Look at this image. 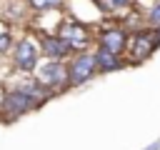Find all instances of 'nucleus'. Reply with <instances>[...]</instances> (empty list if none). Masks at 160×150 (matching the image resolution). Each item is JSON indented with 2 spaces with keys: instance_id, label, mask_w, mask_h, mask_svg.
Here are the masks:
<instances>
[{
  "instance_id": "nucleus-1",
  "label": "nucleus",
  "mask_w": 160,
  "mask_h": 150,
  "mask_svg": "<svg viewBox=\"0 0 160 150\" xmlns=\"http://www.w3.org/2000/svg\"><path fill=\"white\" fill-rule=\"evenodd\" d=\"M32 78L42 85V88H48L52 95L55 92H62V90H68L70 88V75H68V62H55V60H42L38 68H35V72H32Z\"/></svg>"
},
{
  "instance_id": "nucleus-2",
  "label": "nucleus",
  "mask_w": 160,
  "mask_h": 150,
  "mask_svg": "<svg viewBox=\"0 0 160 150\" xmlns=\"http://www.w3.org/2000/svg\"><path fill=\"white\" fill-rule=\"evenodd\" d=\"M35 108H40V105L32 98H28L25 92H20L18 88H8L2 92V100H0V118L10 122V120H18L20 115H25V112H30Z\"/></svg>"
},
{
  "instance_id": "nucleus-3",
  "label": "nucleus",
  "mask_w": 160,
  "mask_h": 150,
  "mask_svg": "<svg viewBox=\"0 0 160 150\" xmlns=\"http://www.w3.org/2000/svg\"><path fill=\"white\" fill-rule=\"evenodd\" d=\"M98 72V60L95 52H78L68 60V75H70V88H78L82 82H88L90 78H95Z\"/></svg>"
},
{
  "instance_id": "nucleus-4",
  "label": "nucleus",
  "mask_w": 160,
  "mask_h": 150,
  "mask_svg": "<svg viewBox=\"0 0 160 150\" xmlns=\"http://www.w3.org/2000/svg\"><path fill=\"white\" fill-rule=\"evenodd\" d=\"M58 35L70 45V50L78 55V52H85V48H90L92 42V32L90 28H85L82 22H75V20H65L58 25Z\"/></svg>"
},
{
  "instance_id": "nucleus-5",
  "label": "nucleus",
  "mask_w": 160,
  "mask_h": 150,
  "mask_svg": "<svg viewBox=\"0 0 160 150\" xmlns=\"http://www.w3.org/2000/svg\"><path fill=\"white\" fill-rule=\"evenodd\" d=\"M38 48H40V55L45 60H55V62H68L75 55L70 50V45L58 32H40L38 35Z\"/></svg>"
},
{
  "instance_id": "nucleus-6",
  "label": "nucleus",
  "mask_w": 160,
  "mask_h": 150,
  "mask_svg": "<svg viewBox=\"0 0 160 150\" xmlns=\"http://www.w3.org/2000/svg\"><path fill=\"white\" fill-rule=\"evenodd\" d=\"M158 48V40L152 35V30H138L130 35V42H128V62H142L148 60Z\"/></svg>"
},
{
  "instance_id": "nucleus-7",
  "label": "nucleus",
  "mask_w": 160,
  "mask_h": 150,
  "mask_svg": "<svg viewBox=\"0 0 160 150\" xmlns=\"http://www.w3.org/2000/svg\"><path fill=\"white\" fill-rule=\"evenodd\" d=\"M12 62H15V70L20 72H35V68L40 65V48L30 38L18 40L12 48Z\"/></svg>"
},
{
  "instance_id": "nucleus-8",
  "label": "nucleus",
  "mask_w": 160,
  "mask_h": 150,
  "mask_svg": "<svg viewBox=\"0 0 160 150\" xmlns=\"http://www.w3.org/2000/svg\"><path fill=\"white\" fill-rule=\"evenodd\" d=\"M130 35L122 25H102V30L98 32V48L112 52V55H122L128 50Z\"/></svg>"
},
{
  "instance_id": "nucleus-9",
  "label": "nucleus",
  "mask_w": 160,
  "mask_h": 150,
  "mask_svg": "<svg viewBox=\"0 0 160 150\" xmlns=\"http://www.w3.org/2000/svg\"><path fill=\"white\" fill-rule=\"evenodd\" d=\"M95 60H98V72H112V70H120L125 65L122 55H112V52H108L102 48L95 50Z\"/></svg>"
},
{
  "instance_id": "nucleus-10",
  "label": "nucleus",
  "mask_w": 160,
  "mask_h": 150,
  "mask_svg": "<svg viewBox=\"0 0 160 150\" xmlns=\"http://www.w3.org/2000/svg\"><path fill=\"white\" fill-rule=\"evenodd\" d=\"M30 2V8L35 10V12H52V10H60L62 8V2L65 0H28Z\"/></svg>"
},
{
  "instance_id": "nucleus-11",
  "label": "nucleus",
  "mask_w": 160,
  "mask_h": 150,
  "mask_svg": "<svg viewBox=\"0 0 160 150\" xmlns=\"http://www.w3.org/2000/svg\"><path fill=\"white\" fill-rule=\"evenodd\" d=\"M145 20H148L150 30H158L160 28V0H155L150 8H145Z\"/></svg>"
},
{
  "instance_id": "nucleus-12",
  "label": "nucleus",
  "mask_w": 160,
  "mask_h": 150,
  "mask_svg": "<svg viewBox=\"0 0 160 150\" xmlns=\"http://www.w3.org/2000/svg\"><path fill=\"white\" fill-rule=\"evenodd\" d=\"M135 0H105L102 2V10H128L132 8Z\"/></svg>"
},
{
  "instance_id": "nucleus-13",
  "label": "nucleus",
  "mask_w": 160,
  "mask_h": 150,
  "mask_svg": "<svg viewBox=\"0 0 160 150\" xmlns=\"http://www.w3.org/2000/svg\"><path fill=\"white\" fill-rule=\"evenodd\" d=\"M10 48H15V42H12V38H10V32H2V35H0V55H2V52H8Z\"/></svg>"
},
{
  "instance_id": "nucleus-14",
  "label": "nucleus",
  "mask_w": 160,
  "mask_h": 150,
  "mask_svg": "<svg viewBox=\"0 0 160 150\" xmlns=\"http://www.w3.org/2000/svg\"><path fill=\"white\" fill-rule=\"evenodd\" d=\"M152 35H155V40H158V45H160V28H158V30H152Z\"/></svg>"
},
{
  "instance_id": "nucleus-15",
  "label": "nucleus",
  "mask_w": 160,
  "mask_h": 150,
  "mask_svg": "<svg viewBox=\"0 0 160 150\" xmlns=\"http://www.w3.org/2000/svg\"><path fill=\"white\" fill-rule=\"evenodd\" d=\"M92 2H98V5H102V2H105V0H92Z\"/></svg>"
},
{
  "instance_id": "nucleus-16",
  "label": "nucleus",
  "mask_w": 160,
  "mask_h": 150,
  "mask_svg": "<svg viewBox=\"0 0 160 150\" xmlns=\"http://www.w3.org/2000/svg\"><path fill=\"white\" fill-rule=\"evenodd\" d=\"M0 120H2V118H0Z\"/></svg>"
}]
</instances>
